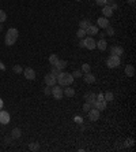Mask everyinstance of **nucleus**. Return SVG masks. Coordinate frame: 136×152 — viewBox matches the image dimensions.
<instances>
[{
    "mask_svg": "<svg viewBox=\"0 0 136 152\" xmlns=\"http://www.w3.org/2000/svg\"><path fill=\"white\" fill-rule=\"evenodd\" d=\"M56 81L60 86H69L71 84L74 82V77L69 73H65V71H60V74L56 77Z\"/></svg>",
    "mask_w": 136,
    "mask_h": 152,
    "instance_id": "f257e3e1",
    "label": "nucleus"
},
{
    "mask_svg": "<svg viewBox=\"0 0 136 152\" xmlns=\"http://www.w3.org/2000/svg\"><path fill=\"white\" fill-rule=\"evenodd\" d=\"M18 36H19V32L15 29V27H11L8 29L6 33V38H4V43L6 45H14L18 40Z\"/></svg>",
    "mask_w": 136,
    "mask_h": 152,
    "instance_id": "f03ea898",
    "label": "nucleus"
},
{
    "mask_svg": "<svg viewBox=\"0 0 136 152\" xmlns=\"http://www.w3.org/2000/svg\"><path fill=\"white\" fill-rule=\"evenodd\" d=\"M120 63H121V59H120V56H116V55H110L106 59V66L109 69H116L120 66Z\"/></svg>",
    "mask_w": 136,
    "mask_h": 152,
    "instance_id": "7ed1b4c3",
    "label": "nucleus"
},
{
    "mask_svg": "<svg viewBox=\"0 0 136 152\" xmlns=\"http://www.w3.org/2000/svg\"><path fill=\"white\" fill-rule=\"evenodd\" d=\"M63 88L60 86V85H53L52 86V96L55 97L56 100H60V99H63Z\"/></svg>",
    "mask_w": 136,
    "mask_h": 152,
    "instance_id": "20e7f679",
    "label": "nucleus"
},
{
    "mask_svg": "<svg viewBox=\"0 0 136 152\" xmlns=\"http://www.w3.org/2000/svg\"><path fill=\"white\" fill-rule=\"evenodd\" d=\"M95 99H97V96H95V93L94 92H87V93H85V100L91 106V107H95Z\"/></svg>",
    "mask_w": 136,
    "mask_h": 152,
    "instance_id": "39448f33",
    "label": "nucleus"
},
{
    "mask_svg": "<svg viewBox=\"0 0 136 152\" xmlns=\"http://www.w3.org/2000/svg\"><path fill=\"white\" fill-rule=\"evenodd\" d=\"M85 40V48H87V50H95V47H97V43H95V40H94L93 37H86L83 38Z\"/></svg>",
    "mask_w": 136,
    "mask_h": 152,
    "instance_id": "423d86ee",
    "label": "nucleus"
},
{
    "mask_svg": "<svg viewBox=\"0 0 136 152\" xmlns=\"http://www.w3.org/2000/svg\"><path fill=\"white\" fill-rule=\"evenodd\" d=\"M99 110H97V108L94 107V108H91L88 112H87V115H88V119L90 121H93V122H95V121H98L99 119Z\"/></svg>",
    "mask_w": 136,
    "mask_h": 152,
    "instance_id": "0eeeda50",
    "label": "nucleus"
},
{
    "mask_svg": "<svg viewBox=\"0 0 136 152\" xmlns=\"http://www.w3.org/2000/svg\"><path fill=\"white\" fill-rule=\"evenodd\" d=\"M10 119H11L10 114L7 111H4V110H0V123L1 125H7V123H10Z\"/></svg>",
    "mask_w": 136,
    "mask_h": 152,
    "instance_id": "6e6552de",
    "label": "nucleus"
},
{
    "mask_svg": "<svg viewBox=\"0 0 136 152\" xmlns=\"http://www.w3.org/2000/svg\"><path fill=\"white\" fill-rule=\"evenodd\" d=\"M85 32H86V34H88L90 37H93V36H97V34H98V26L91 25V23H90V25L86 27V30H85Z\"/></svg>",
    "mask_w": 136,
    "mask_h": 152,
    "instance_id": "1a4fd4ad",
    "label": "nucleus"
},
{
    "mask_svg": "<svg viewBox=\"0 0 136 152\" xmlns=\"http://www.w3.org/2000/svg\"><path fill=\"white\" fill-rule=\"evenodd\" d=\"M45 84H46L48 86H53V85H56V84H57V81H56V76H53L52 73H48V74L45 76Z\"/></svg>",
    "mask_w": 136,
    "mask_h": 152,
    "instance_id": "9d476101",
    "label": "nucleus"
},
{
    "mask_svg": "<svg viewBox=\"0 0 136 152\" xmlns=\"http://www.w3.org/2000/svg\"><path fill=\"white\" fill-rule=\"evenodd\" d=\"M23 74H25V78H26V80H30V81L36 80V71L31 69V67H27V69L23 70Z\"/></svg>",
    "mask_w": 136,
    "mask_h": 152,
    "instance_id": "9b49d317",
    "label": "nucleus"
},
{
    "mask_svg": "<svg viewBox=\"0 0 136 152\" xmlns=\"http://www.w3.org/2000/svg\"><path fill=\"white\" fill-rule=\"evenodd\" d=\"M124 54V48L123 47H118V45H114L110 48V55H116V56H121Z\"/></svg>",
    "mask_w": 136,
    "mask_h": 152,
    "instance_id": "f8f14e48",
    "label": "nucleus"
},
{
    "mask_svg": "<svg viewBox=\"0 0 136 152\" xmlns=\"http://www.w3.org/2000/svg\"><path fill=\"white\" fill-rule=\"evenodd\" d=\"M97 26H98V27H102V29H106V27L109 26V21H108V18H105V17L98 18V21H97Z\"/></svg>",
    "mask_w": 136,
    "mask_h": 152,
    "instance_id": "ddd939ff",
    "label": "nucleus"
},
{
    "mask_svg": "<svg viewBox=\"0 0 136 152\" xmlns=\"http://www.w3.org/2000/svg\"><path fill=\"white\" fill-rule=\"evenodd\" d=\"M102 14H104L105 18H109V17L113 15V8H112L109 4H106V6H104V8H102Z\"/></svg>",
    "mask_w": 136,
    "mask_h": 152,
    "instance_id": "4468645a",
    "label": "nucleus"
},
{
    "mask_svg": "<svg viewBox=\"0 0 136 152\" xmlns=\"http://www.w3.org/2000/svg\"><path fill=\"white\" fill-rule=\"evenodd\" d=\"M85 78V82L86 84H94L95 82V76L91 73H85V76H82Z\"/></svg>",
    "mask_w": 136,
    "mask_h": 152,
    "instance_id": "2eb2a0df",
    "label": "nucleus"
},
{
    "mask_svg": "<svg viewBox=\"0 0 136 152\" xmlns=\"http://www.w3.org/2000/svg\"><path fill=\"white\" fill-rule=\"evenodd\" d=\"M125 74H127V77H135V67L132 64H128L125 67Z\"/></svg>",
    "mask_w": 136,
    "mask_h": 152,
    "instance_id": "dca6fc26",
    "label": "nucleus"
},
{
    "mask_svg": "<svg viewBox=\"0 0 136 152\" xmlns=\"http://www.w3.org/2000/svg\"><path fill=\"white\" fill-rule=\"evenodd\" d=\"M106 47H108V43H106L105 38H101L98 43H97V48H98L99 51H105Z\"/></svg>",
    "mask_w": 136,
    "mask_h": 152,
    "instance_id": "f3484780",
    "label": "nucleus"
},
{
    "mask_svg": "<svg viewBox=\"0 0 136 152\" xmlns=\"http://www.w3.org/2000/svg\"><path fill=\"white\" fill-rule=\"evenodd\" d=\"M106 103H108V101H105V100H97L95 101V108L99 110V111H102V110L106 108Z\"/></svg>",
    "mask_w": 136,
    "mask_h": 152,
    "instance_id": "a211bd4d",
    "label": "nucleus"
},
{
    "mask_svg": "<svg viewBox=\"0 0 136 152\" xmlns=\"http://www.w3.org/2000/svg\"><path fill=\"white\" fill-rule=\"evenodd\" d=\"M63 93H64V96H67V97H72V96H75V89L74 88H65L63 90Z\"/></svg>",
    "mask_w": 136,
    "mask_h": 152,
    "instance_id": "6ab92c4d",
    "label": "nucleus"
},
{
    "mask_svg": "<svg viewBox=\"0 0 136 152\" xmlns=\"http://www.w3.org/2000/svg\"><path fill=\"white\" fill-rule=\"evenodd\" d=\"M20 136H22V132H20V129L15 127V129H13V130H11V137H13V139H19Z\"/></svg>",
    "mask_w": 136,
    "mask_h": 152,
    "instance_id": "aec40b11",
    "label": "nucleus"
},
{
    "mask_svg": "<svg viewBox=\"0 0 136 152\" xmlns=\"http://www.w3.org/2000/svg\"><path fill=\"white\" fill-rule=\"evenodd\" d=\"M57 62H59V56L56 55V54H52L49 56V63L50 66H56L57 64Z\"/></svg>",
    "mask_w": 136,
    "mask_h": 152,
    "instance_id": "412c9836",
    "label": "nucleus"
},
{
    "mask_svg": "<svg viewBox=\"0 0 136 152\" xmlns=\"http://www.w3.org/2000/svg\"><path fill=\"white\" fill-rule=\"evenodd\" d=\"M67 64H68L67 60H60V59H59V62H57V64H56V67H57L59 70H63V69L67 67Z\"/></svg>",
    "mask_w": 136,
    "mask_h": 152,
    "instance_id": "4be33fe9",
    "label": "nucleus"
},
{
    "mask_svg": "<svg viewBox=\"0 0 136 152\" xmlns=\"http://www.w3.org/2000/svg\"><path fill=\"white\" fill-rule=\"evenodd\" d=\"M88 25H90L88 19H83V21H81V22H79V26H81L79 29H83V30H86V27H87Z\"/></svg>",
    "mask_w": 136,
    "mask_h": 152,
    "instance_id": "5701e85b",
    "label": "nucleus"
},
{
    "mask_svg": "<svg viewBox=\"0 0 136 152\" xmlns=\"http://www.w3.org/2000/svg\"><path fill=\"white\" fill-rule=\"evenodd\" d=\"M13 71L15 74H20V73H23V69H22V66H19V64H15L13 67Z\"/></svg>",
    "mask_w": 136,
    "mask_h": 152,
    "instance_id": "b1692460",
    "label": "nucleus"
},
{
    "mask_svg": "<svg viewBox=\"0 0 136 152\" xmlns=\"http://www.w3.org/2000/svg\"><path fill=\"white\" fill-rule=\"evenodd\" d=\"M113 97H114V96H113L112 92H106L105 95H104V100L105 101H112L113 100Z\"/></svg>",
    "mask_w": 136,
    "mask_h": 152,
    "instance_id": "393cba45",
    "label": "nucleus"
},
{
    "mask_svg": "<svg viewBox=\"0 0 136 152\" xmlns=\"http://www.w3.org/2000/svg\"><path fill=\"white\" fill-rule=\"evenodd\" d=\"M29 149H30V151H38V149H40V144H38V143H30Z\"/></svg>",
    "mask_w": 136,
    "mask_h": 152,
    "instance_id": "a878e982",
    "label": "nucleus"
},
{
    "mask_svg": "<svg viewBox=\"0 0 136 152\" xmlns=\"http://www.w3.org/2000/svg\"><path fill=\"white\" fill-rule=\"evenodd\" d=\"M90 70H91V67H90V64L88 63L82 64V73H90Z\"/></svg>",
    "mask_w": 136,
    "mask_h": 152,
    "instance_id": "bb28decb",
    "label": "nucleus"
},
{
    "mask_svg": "<svg viewBox=\"0 0 136 152\" xmlns=\"http://www.w3.org/2000/svg\"><path fill=\"white\" fill-rule=\"evenodd\" d=\"M7 19V14L6 11H3V10H0V23H4Z\"/></svg>",
    "mask_w": 136,
    "mask_h": 152,
    "instance_id": "cd10ccee",
    "label": "nucleus"
},
{
    "mask_svg": "<svg viewBox=\"0 0 136 152\" xmlns=\"http://www.w3.org/2000/svg\"><path fill=\"white\" fill-rule=\"evenodd\" d=\"M60 71H61V70H59L57 69V67H56V66H52V70H50V73H52V74H53V76H59V74H60Z\"/></svg>",
    "mask_w": 136,
    "mask_h": 152,
    "instance_id": "c85d7f7f",
    "label": "nucleus"
},
{
    "mask_svg": "<svg viewBox=\"0 0 136 152\" xmlns=\"http://www.w3.org/2000/svg\"><path fill=\"white\" fill-rule=\"evenodd\" d=\"M105 30H106V34H108V36H113V34H114V29H113V27H112L110 25L108 26Z\"/></svg>",
    "mask_w": 136,
    "mask_h": 152,
    "instance_id": "c756f323",
    "label": "nucleus"
},
{
    "mask_svg": "<svg viewBox=\"0 0 136 152\" xmlns=\"http://www.w3.org/2000/svg\"><path fill=\"white\" fill-rule=\"evenodd\" d=\"M83 76V73H82V70H75L74 73H72V77L74 78H79V77Z\"/></svg>",
    "mask_w": 136,
    "mask_h": 152,
    "instance_id": "7c9ffc66",
    "label": "nucleus"
},
{
    "mask_svg": "<svg viewBox=\"0 0 136 152\" xmlns=\"http://www.w3.org/2000/svg\"><path fill=\"white\" fill-rule=\"evenodd\" d=\"M76 36L79 38H85V36H86V32L83 30V29H79L78 32H76Z\"/></svg>",
    "mask_w": 136,
    "mask_h": 152,
    "instance_id": "2f4dec72",
    "label": "nucleus"
},
{
    "mask_svg": "<svg viewBox=\"0 0 136 152\" xmlns=\"http://www.w3.org/2000/svg\"><path fill=\"white\" fill-rule=\"evenodd\" d=\"M91 108H93V107H91V106H90L87 101H85V104H83V111H85V112H88Z\"/></svg>",
    "mask_w": 136,
    "mask_h": 152,
    "instance_id": "473e14b6",
    "label": "nucleus"
},
{
    "mask_svg": "<svg viewBox=\"0 0 136 152\" xmlns=\"http://www.w3.org/2000/svg\"><path fill=\"white\" fill-rule=\"evenodd\" d=\"M46 86H48V85H46ZM44 93H45L46 96H50V95H52V86H48V88H45Z\"/></svg>",
    "mask_w": 136,
    "mask_h": 152,
    "instance_id": "72a5a7b5",
    "label": "nucleus"
},
{
    "mask_svg": "<svg viewBox=\"0 0 136 152\" xmlns=\"http://www.w3.org/2000/svg\"><path fill=\"white\" fill-rule=\"evenodd\" d=\"M95 3L98 6H106L108 4V0H95Z\"/></svg>",
    "mask_w": 136,
    "mask_h": 152,
    "instance_id": "f704fd0d",
    "label": "nucleus"
},
{
    "mask_svg": "<svg viewBox=\"0 0 136 152\" xmlns=\"http://www.w3.org/2000/svg\"><path fill=\"white\" fill-rule=\"evenodd\" d=\"M133 143H135L133 139H129V140H127V141H125V144H124V145H125V147H132V145H133Z\"/></svg>",
    "mask_w": 136,
    "mask_h": 152,
    "instance_id": "c9c22d12",
    "label": "nucleus"
},
{
    "mask_svg": "<svg viewBox=\"0 0 136 152\" xmlns=\"http://www.w3.org/2000/svg\"><path fill=\"white\" fill-rule=\"evenodd\" d=\"M79 47H81V48H85V40H83V38H81V41H79Z\"/></svg>",
    "mask_w": 136,
    "mask_h": 152,
    "instance_id": "e433bc0d",
    "label": "nucleus"
},
{
    "mask_svg": "<svg viewBox=\"0 0 136 152\" xmlns=\"http://www.w3.org/2000/svg\"><path fill=\"white\" fill-rule=\"evenodd\" d=\"M11 140H13V137H6L4 141H6V144H10V143H11Z\"/></svg>",
    "mask_w": 136,
    "mask_h": 152,
    "instance_id": "4c0bfd02",
    "label": "nucleus"
},
{
    "mask_svg": "<svg viewBox=\"0 0 136 152\" xmlns=\"http://www.w3.org/2000/svg\"><path fill=\"white\" fill-rule=\"evenodd\" d=\"M0 69H1V70H6V67H4V64L1 63V62H0Z\"/></svg>",
    "mask_w": 136,
    "mask_h": 152,
    "instance_id": "58836bf2",
    "label": "nucleus"
},
{
    "mask_svg": "<svg viewBox=\"0 0 136 152\" xmlns=\"http://www.w3.org/2000/svg\"><path fill=\"white\" fill-rule=\"evenodd\" d=\"M3 108V100H1V97H0V110Z\"/></svg>",
    "mask_w": 136,
    "mask_h": 152,
    "instance_id": "ea45409f",
    "label": "nucleus"
},
{
    "mask_svg": "<svg viewBox=\"0 0 136 152\" xmlns=\"http://www.w3.org/2000/svg\"><path fill=\"white\" fill-rule=\"evenodd\" d=\"M98 36H99L101 38H104V36H105V34H104V33H99V32H98Z\"/></svg>",
    "mask_w": 136,
    "mask_h": 152,
    "instance_id": "a19ab883",
    "label": "nucleus"
},
{
    "mask_svg": "<svg viewBox=\"0 0 136 152\" xmlns=\"http://www.w3.org/2000/svg\"><path fill=\"white\" fill-rule=\"evenodd\" d=\"M129 3L132 4V6H133V4H135V0H129Z\"/></svg>",
    "mask_w": 136,
    "mask_h": 152,
    "instance_id": "79ce46f5",
    "label": "nucleus"
},
{
    "mask_svg": "<svg viewBox=\"0 0 136 152\" xmlns=\"http://www.w3.org/2000/svg\"><path fill=\"white\" fill-rule=\"evenodd\" d=\"M3 30V23H0V32Z\"/></svg>",
    "mask_w": 136,
    "mask_h": 152,
    "instance_id": "37998d69",
    "label": "nucleus"
},
{
    "mask_svg": "<svg viewBox=\"0 0 136 152\" xmlns=\"http://www.w3.org/2000/svg\"><path fill=\"white\" fill-rule=\"evenodd\" d=\"M76 1H81V0H76Z\"/></svg>",
    "mask_w": 136,
    "mask_h": 152,
    "instance_id": "c03bdc74",
    "label": "nucleus"
}]
</instances>
